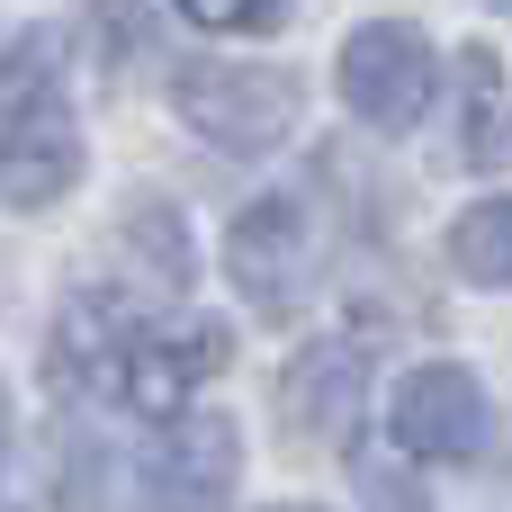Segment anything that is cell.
<instances>
[{
  "label": "cell",
  "mask_w": 512,
  "mask_h": 512,
  "mask_svg": "<svg viewBox=\"0 0 512 512\" xmlns=\"http://www.w3.org/2000/svg\"><path fill=\"white\" fill-rule=\"evenodd\" d=\"M225 495H234V423L180 414L162 459L144 468V512H225Z\"/></svg>",
  "instance_id": "52a82bcc"
},
{
  "label": "cell",
  "mask_w": 512,
  "mask_h": 512,
  "mask_svg": "<svg viewBox=\"0 0 512 512\" xmlns=\"http://www.w3.org/2000/svg\"><path fill=\"white\" fill-rule=\"evenodd\" d=\"M225 270H234V288H243L252 306H270V315L306 306V288H315V243H306V216H297L288 198L243 207V216H234V234H225Z\"/></svg>",
  "instance_id": "277c9868"
},
{
  "label": "cell",
  "mask_w": 512,
  "mask_h": 512,
  "mask_svg": "<svg viewBox=\"0 0 512 512\" xmlns=\"http://www.w3.org/2000/svg\"><path fill=\"white\" fill-rule=\"evenodd\" d=\"M333 81H342V108H351L360 126H378V135H405V126L432 108V81H441V63H432V45H423L405 18H369V27H351V36H342V63H333Z\"/></svg>",
  "instance_id": "7a4b0ae2"
},
{
  "label": "cell",
  "mask_w": 512,
  "mask_h": 512,
  "mask_svg": "<svg viewBox=\"0 0 512 512\" xmlns=\"http://www.w3.org/2000/svg\"><path fill=\"white\" fill-rule=\"evenodd\" d=\"M459 81H468V162L477 171H495V162H512V108H504V72H495V54L486 45H468L459 54Z\"/></svg>",
  "instance_id": "8fae6325"
},
{
  "label": "cell",
  "mask_w": 512,
  "mask_h": 512,
  "mask_svg": "<svg viewBox=\"0 0 512 512\" xmlns=\"http://www.w3.org/2000/svg\"><path fill=\"white\" fill-rule=\"evenodd\" d=\"M171 99H180V126L225 153H270L297 126V81L270 63H189L171 81Z\"/></svg>",
  "instance_id": "6da1fadb"
},
{
  "label": "cell",
  "mask_w": 512,
  "mask_h": 512,
  "mask_svg": "<svg viewBox=\"0 0 512 512\" xmlns=\"http://www.w3.org/2000/svg\"><path fill=\"white\" fill-rule=\"evenodd\" d=\"M360 396H369V342H306L279 378V414L306 441H351L360 432Z\"/></svg>",
  "instance_id": "5b68a950"
},
{
  "label": "cell",
  "mask_w": 512,
  "mask_h": 512,
  "mask_svg": "<svg viewBox=\"0 0 512 512\" xmlns=\"http://www.w3.org/2000/svg\"><path fill=\"white\" fill-rule=\"evenodd\" d=\"M144 351V315L117 297V288H81L63 297V324H54V378L90 387V396H117L126 360Z\"/></svg>",
  "instance_id": "8992f818"
},
{
  "label": "cell",
  "mask_w": 512,
  "mask_h": 512,
  "mask_svg": "<svg viewBox=\"0 0 512 512\" xmlns=\"http://www.w3.org/2000/svg\"><path fill=\"white\" fill-rule=\"evenodd\" d=\"M0 180H9V207H54L72 180H81V144L63 117H36V126H9V153H0Z\"/></svg>",
  "instance_id": "9c48e42d"
},
{
  "label": "cell",
  "mask_w": 512,
  "mask_h": 512,
  "mask_svg": "<svg viewBox=\"0 0 512 512\" xmlns=\"http://www.w3.org/2000/svg\"><path fill=\"white\" fill-rule=\"evenodd\" d=\"M180 9H189L198 27H270L288 0H180Z\"/></svg>",
  "instance_id": "5bb4252c"
},
{
  "label": "cell",
  "mask_w": 512,
  "mask_h": 512,
  "mask_svg": "<svg viewBox=\"0 0 512 512\" xmlns=\"http://www.w3.org/2000/svg\"><path fill=\"white\" fill-rule=\"evenodd\" d=\"M450 270L468 288H512V198H477L450 225Z\"/></svg>",
  "instance_id": "30bf717a"
},
{
  "label": "cell",
  "mask_w": 512,
  "mask_h": 512,
  "mask_svg": "<svg viewBox=\"0 0 512 512\" xmlns=\"http://www.w3.org/2000/svg\"><path fill=\"white\" fill-rule=\"evenodd\" d=\"M387 441L405 459H477L486 450V387L459 360L405 369L396 396H387Z\"/></svg>",
  "instance_id": "3957f363"
},
{
  "label": "cell",
  "mask_w": 512,
  "mask_h": 512,
  "mask_svg": "<svg viewBox=\"0 0 512 512\" xmlns=\"http://www.w3.org/2000/svg\"><path fill=\"white\" fill-rule=\"evenodd\" d=\"M279 512H315V504H279Z\"/></svg>",
  "instance_id": "9a60e30c"
},
{
  "label": "cell",
  "mask_w": 512,
  "mask_h": 512,
  "mask_svg": "<svg viewBox=\"0 0 512 512\" xmlns=\"http://www.w3.org/2000/svg\"><path fill=\"white\" fill-rule=\"evenodd\" d=\"M225 333L216 324H198V333H144V351L126 360V378H117V405L126 414H153V423H180L189 414V396L225 369Z\"/></svg>",
  "instance_id": "ba28073f"
},
{
  "label": "cell",
  "mask_w": 512,
  "mask_h": 512,
  "mask_svg": "<svg viewBox=\"0 0 512 512\" xmlns=\"http://www.w3.org/2000/svg\"><path fill=\"white\" fill-rule=\"evenodd\" d=\"M126 243L144 252V270H153V288H189V234H180V216H171L162 198H144V207H126Z\"/></svg>",
  "instance_id": "7c38bea8"
},
{
  "label": "cell",
  "mask_w": 512,
  "mask_h": 512,
  "mask_svg": "<svg viewBox=\"0 0 512 512\" xmlns=\"http://www.w3.org/2000/svg\"><path fill=\"white\" fill-rule=\"evenodd\" d=\"M504 9H512V0H504Z\"/></svg>",
  "instance_id": "2e32d148"
},
{
  "label": "cell",
  "mask_w": 512,
  "mask_h": 512,
  "mask_svg": "<svg viewBox=\"0 0 512 512\" xmlns=\"http://www.w3.org/2000/svg\"><path fill=\"white\" fill-rule=\"evenodd\" d=\"M0 117H9V126L54 117V54H45L36 36H18V45H9V72H0Z\"/></svg>",
  "instance_id": "4fadbf2b"
}]
</instances>
